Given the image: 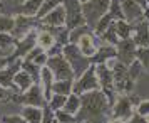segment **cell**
Segmentation results:
<instances>
[{
  "label": "cell",
  "mask_w": 149,
  "mask_h": 123,
  "mask_svg": "<svg viewBox=\"0 0 149 123\" xmlns=\"http://www.w3.org/2000/svg\"><path fill=\"white\" fill-rule=\"evenodd\" d=\"M111 105L107 96L101 89H94L81 95V110L75 115L77 123H99L104 120V113L107 111V106Z\"/></svg>",
  "instance_id": "obj_1"
},
{
  "label": "cell",
  "mask_w": 149,
  "mask_h": 123,
  "mask_svg": "<svg viewBox=\"0 0 149 123\" xmlns=\"http://www.w3.org/2000/svg\"><path fill=\"white\" fill-rule=\"evenodd\" d=\"M109 5H111V0H89L86 4H82V15H84L86 25L94 29L99 19L107 14Z\"/></svg>",
  "instance_id": "obj_2"
},
{
  "label": "cell",
  "mask_w": 149,
  "mask_h": 123,
  "mask_svg": "<svg viewBox=\"0 0 149 123\" xmlns=\"http://www.w3.org/2000/svg\"><path fill=\"white\" fill-rule=\"evenodd\" d=\"M94 89H101V88H99V79H97V73H95V64H91L86 73H82L79 78L74 79L72 93L81 96L84 93L94 91Z\"/></svg>",
  "instance_id": "obj_3"
},
{
  "label": "cell",
  "mask_w": 149,
  "mask_h": 123,
  "mask_svg": "<svg viewBox=\"0 0 149 123\" xmlns=\"http://www.w3.org/2000/svg\"><path fill=\"white\" fill-rule=\"evenodd\" d=\"M62 7L65 10V27L69 30L79 25H86L82 15V4L79 0H62Z\"/></svg>",
  "instance_id": "obj_4"
},
{
  "label": "cell",
  "mask_w": 149,
  "mask_h": 123,
  "mask_svg": "<svg viewBox=\"0 0 149 123\" xmlns=\"http://www.w3.org/2000/svg\"><path fill=\"white\" fill-rule=\"evenodd\" d=\"M45 66L54 73L55 79H74V71L70 68V62H69L62 54L49 57V61H47Z\"/></svg>",
  "instance_id": "obj_5"
},
{
  "label": "cell",
  "mask_w": 149,
  "mask_h": 123,
  "mask_svg": "<svg viewBox=\"0 0 149 123\" xmlns=\"http://www.w3.org/2000/svg\"><path fill=\"white\" fill-rule=\"evenodd\" d=\"M19 101L22 105H29V106H39V108L47 106V100H45L44 91H42L39 83H34L25 93H22L20 98H19Z\"/></svg>",
  "instance_id": "obj_6"
},
{
  "label": "cell",
  "mask_w": 149,
  "mask_h": 123,
  "mask_svg": "<svg viewBox=\"0 0 149 123\" xmlns=\"http://www.w3.org/2000/svg\"><path fill=\"white\" fill-rule=\"evenodd\" d=\"M116 51H117V59H119L122 64L129 66V64L136 59L137 46L134 44V41H132V39H122V41L117 42Z\"/></svg>",
  "instance_id": "obj_7"
},
{
  "label": "cell",
  "mask_w": 149,
  "mask_h": 123,
  "mask_svg": "<svg viewBox=\"0 0 149 123\" xmlns=\"http://www.w3.org/2000/svg\"><path fill=\"white\" fill-rule=\"evenodd\" d=\"M121 7L124 20L129 22V24H136V22L144 19V8L136 0H121Z\"/></svg>",
  "instance_id": "obj_8"
},
{
  "label": "cell",
  "mask_w": 149,
  "mask_h": 123,
  "mask_svg": "<svg viewBox=\"0 0 149 123\" xmlns=\"http://www.w3.org/2000/svg\"><path fill=\"white\" fill-rule=\"evenodd\" d=\"M131 39L134 41L137 47H146L149 46V22L146 19L132 24V35Z\"/></svg>",
  "instance_id": "obj_9"
},
{
  "label": "cell",
  "mask_w": 149,
  "mask_h": 123,
  "mask_svg": "<svg viewBox=\"0 0 149 123\" xmlns=\"http://www.w3.org/2000/svg\"><path fill=\"white\" fill-rule=\"evenodd\" d=\"M132 113H134V108H132L131 98H127V96L117 98L112 105V118H121L124 122H127L132 116Z\"/></svg>",
  "instance_id": "obj_10"
},
{
  "label": "cell",
  "mask_w": 149,
  "mask_h": 123,
  "mask_svg": "<svg viewBox=\"0 0 149 123\" xmlns=\"http://www.w3.org/2000/svg\"><path fill=\"white\" fill-rule=\"evenodd\" d=\"M39 25L42 27H65V10L62 5L49 12L45 17L39 19Z\"/></svg>",
  "instance_id": "obj_11"
},
{
  "label": "cell",
  "mask_w": 149,
  "mask_h": 123,
  "mask_svg": "<svg viewBox=\"0 0 149 123\" xmlns=\"http://www.w3.org/2000/svg\"><path fill=\"white\" fill-rule=\"evenodd\" d=\"M75 44H77V47H79V51H81V54L86 56V57H91V59L95 56L97 49H99V46L95 44L94 35L91 34V32L82 34L81 37H79V41L75 42Z\"/></svg>",
  "instance_id": "obj_12"
},
{
  "label": "cell",
  "mask_w": 149,
  "mask_h": 123,
  "mask_svg": "<svg viewBox=\"0 0 149 123\" xmlns=\"http://www.w3.org/2000/svg\"><path fill=\"white\" fill-rule=\"evenodd\" d=\"M35 44L40 49H44V51H49V49L55 44V37H54V34H52V30L47 29V27L39 25L37 30H35Z\"/></svg>",
  "instance_id": "obj_13"
},
{
  "label": "cell",
  "mask_w": 149,
  "mask_h": 123,
  "mask_svg": "<svg viewBox=\"0 0 149 123\" xmlns=\"http://www.w3.org/2000/svg\"><path fill=\"white\" fill-rule=\"evenodd\" d=\"M55 83V78H54V73L47 68V66H44L40 68V76H39V84H40L42 91H44V96H45V100H50V96H52V86H54Z\"/></svg>",
  "instance_id": "obj_14"
},
{
  "label": "cell",
  "mask_w": 149,
  "mask_h": 123,
  "mask_svg": "<svg viewBox=\"0 0 149 123\" xmlns=\"http://www.w3.org/2000/svg\"><path fill=\"white\" fill-rule=\"evenodd\" d=\"M34 84V79H32V76L25 73L24 69L20 71H17L14 76V91L17 95H22V93H25L30 86Z\"/></svg>",
  "instance_id": "obj_15"
},
{
  "label": "cell",
  "mask_w": 149,
  "mask_h": 123,
  "mask_svg": "<svg viewBox=\"0 0 149 123\" xmlns=\"http://www.w3.org/2000/svg\"><path fill=\"white\" fill-rule=\"evenodd\" d=\"M111 57H117V51H116V46H111V44H102L101 47L97 49L95 56L92 57V64H102L106 62Z\"/></svg>",
  "instance_id": "obj_16"
},
{
  "label": "cell",
  "mask_w": 149,
  "mask_h": 123,
  "mask_svg": "<svg viewBox=\"0 0 149 123\" xmlns=\"http://www.w3.org/2000/svg\"><path fill=\"white\" fill-rule=\"evenodd\" d=\"M20 115L27 120V123H42L44 108H39V106H29V105H22Z\"/></svg>",
  "instance_id": "obj_17"
},
{
  "label": "cell",
  "mask_w": 149,
  "mask_h": 123,
  "mask_svg": "<svg viewBox=\"0 0 149 123\" xmlns=\"http://www.w3.org/2000/svg\"><path fill=\"white\" fill-rule=\"evenodd\" d=\"M24 59H25V61L34 62V64H37L39 68H44V66L47 64V61H49V56H47V52H45L44 49H40L39 46H35V47L32 49V51H30Z\"/></svg>",
  "instance_id": "obj_18"
},
{
  "label": "cell",
  "mask_w": 149,
  "mask_h": 123,
  "mask_svg": "<svg viewBox=\"0 0 149 123\" xmlns=\"http://www.w3.org/2000/svg\"><path fill=\"white\" fill-rule=\"evenodd\" d=\"M72 86H74V79H55L52 86V95L69 96L72 93Z\"/></svg>",
  "instance_id": "obj_19"
},
{
  "label": "cell",
  "mask_w": 149,
  "mask_h": 123,
  "mask_svg": "<svg viewBox=\"0 0 149 123\" xmlns=\"http://www.w3.org/2000/svg\"><path fill=\"white\" fill-rule=\"evenodd\" d=\"M42 4H44V0H24V4H22L20 8H19V14L35 17Z\"/></svg>",
  "instance_id": "obj_20"
},
{
  "label": "cell",
  "mask_w": 149,
  "mask_h": 123,
  "mask_svg": "<svg viewBox=\"0 0 149 123\" xmlns=\"http://www.w3.org/2000/svg\"><path fill=\"white\" fill-rule=\"evenodd\" d=\"M62 110L70 113V115H77L79 110H81V96L75 95V93H70L65 98V103H64V108Z\"/></svg>",
  "instance_id": "obj_21"
},
{
  "label": "cell",
  "mask_w": 149,
  "mask_h": 123,
  "mask_svg": "<svg viewBox=\"0 0 149 123\" xmlns=\"http://www.w3.org/2000/svg\"><path fill=\"white\" fill-rule=\"evenodd\" d=\"M116 32H117L119 41H122V39H131V35H132V24L126 22L124 19L122 20H116Z\"/></svg>",
  "instance_id": "obj_22"
},
{
  "label": "cell",
  "mask_w": 149,
  "mask_h": 123,
  "mask_svg": "<svg viewBox=\"0 0 149 123\" xmlns=\"http://www.w3.org/2000/svg\"><path fill=\"white\" fill-rule=\"evenodd\" d=\"M102 39V44H111V46H117V42H119V37H117V32H116V20L111 24L107 27L106 32H102L99 35Z\"/></svg>",
  "instance_id": "obj_23"
},
{
  "label": "cell",
  "mask_w": 149,
  "mask_h": 123,
  "mask_svg": "<svg viewBox=\"0 0 149 123\" xmlns=\"http://www.w3.org/2000/svg\"><path fill=\"white\" fill-rule=\"evenodd\" d=\"M15 49V37L10 32H0V51L3 52H14Z\"/></svg>",
  "instance_id": "obj_24"
},
{
  "label": "cell",
  "mask_w": 149,
  "mask_h": 123,
  "mask_svg": "<svg viewBox=\"0 0 149 123\" xmlns=\"http://www.w3.org/2000/svg\"><path fill=\"white\" fill-rule=\"evenodd\" d=\"M59 5H62V0H44V4L40 5L39 8V12H37V19H42V17H45L49 12H52L54 8H57Z\"/></svg>",
  "instance_id": "obj_25"
},
{
  "label": "cell",
  "mask_w": 149,
  "mask_h": 123,
  "mask_svg": "<svg viewBox=\"0 0 149 123\" xmlns=\"http://www.w3.org/2000/svg\"><path fill=\"white\" fill-rule=\"evenodd\" d=\"M15 27V15L0 14V32H14Z\"/></svg>",
  "instance_id": "obj_26"
},
{
  "label": "cell",
  "mask_w": 149,
  "mask_h": 123,
  "mask_svg": "<svg viewBox=\"0 0 149 123\" xmlns=\"http://www.w3.org/2000/svg\"><path fill=\"white\" fill-rule=\"evenodd\" d=\"M112 22H114V19H112V17H111L109 14L102 15L101 19H99V22H97V24L94 25V34L99 37L102 32H106V30H107V27L111 25V24H112Z\"/></svg>",
  "instance_id": "obj_27"
},
{
  "label": "cell",
  "mask_w": 149,
  "mask_h": 123,
  "mask_svg": "<svg viewBox=\"0 0 149 123\" xmlns=\"http://www.w3.org/2000/svg\"><path fill=\"white\" fill-rule=\"evenodd\" d=\"M107 14L114 19V20H122L124 15H122V7H121V0H111V5H109Z\"/></svg>",
  "instance_id": "obj_28"
},
{
  "label": "cell",
  "mask_w": 149,
  "mask_h": 123,
  "mask_svg": "<svg viewBox=\"0 0 149 123\" xmlns=\"http://www.w3.org/2000/svg\"><path fill=\"white\" fill-rule=\"evenodd\" d=\"M65 98H67V96H62V95H52V96H50V100L47 101V106L55 113L57 110H62V108H64Z\"/></svg>",
  "instance_id": "obj_29"
},
{
  "label": "cell",
  "mask_w": 149,
  "mask_h": 123,
  "mask_svg": "<svg viewBox=\"0 0 149 123\" xmlns=\"http://www.w3.org/2000/svg\"><path fill=\"white\" fill-rule=\"evenodd\" d=\"M54 115H55V120L59 123H77L75 115H70V113L64 111V110H57Z\"/></svg>",
  "instance_id": "obj_30"
},
{
  "label": "cell",
  "mask_w": 149,
  "mask_h": 123,
  "mask_svg": "<svg viewBox=\"0 0 149 123\" xmlns=\"http://www.w3.org/2000/svg\"><path fill=\"white\" fill-rule=\"evenodd\" d=\"M136 59L141 62L144 68L149 69V46L146 47H137V52H136Z\"/></svg>",
  "instance_id": "obj_31"
},
{
  "label": "cell",
  "mask_w": 149,
  "mask_h": 123,
  "mask_svg": "<svg viewBox=\"0 0 149 123\" xmlns=\"http://www.w3.org/2000/svg\"><path fill=\"white\" fill-rule=\"evenodd\" d=\"M141 68H142V64L137 61V59H134V61H132V62L127 66V74H129V78L136 81V78H137V76H139V73H141Z\"/></svg>",
  "instance_id": "obj_32"
},
{
  "label": "cell",
  "mask_w": 149,
  "mask_h": 123,
  "mask_svg": "<svg viewBox=\"0 0 149 123\" xmlns=\"http://www.w3.org/2000/svg\"><path fill=\"white\" fill-rule=\"evenodd\" d=\"M2 123H27L22 115H7L2 118Z\"/></svg>",
  "instance_id": "obj_33"
},
{
  "label": "cell",
  "mask_w": 149,
  "mask_h": 123,
  "mask_svg": "<svg viewBox=\"0 0 149 123\" xmlns=\"http://www.w3.org/2000/svg\"><path fill=\"white\" fill-rule=\"evenodd\" d=\"M54 122H55L54 111L49 108V106H44V116H42V123H54Z\"/></svg>",
  "instance_id": "obj_34"
},
{
  "label": "cell",
  "mask_w": 149,
  "mask_h": 123,
  "mask_svg": "<svg viewBox=\"0 0 149 123\" xmlns=\"http://www.w3.org/2000/svg\"><path fill=\"white\" fill-rule=\"evenodd\" d=\"M137 113L142 116H148L149 115V100H144V101H139V105L136 106Z\"/></svg>",
  "instance_id": "obj_35"
},
{
  "label": "cell",
  "mask_w": 149,
  "mask_h": 123,
  "mask_svg": "<svg viewBox=\"0 0 149 123\" xmlns=\"http://www.w3.org/2000/svg\"><path fill=\"white\" fill-rule=\"evenodd\" d=\"M62 47H64V46H61V44H57V42H55L54 46L49 49V51H45V52H47L49 57H52V56H61L62 54Z\"/></svg>",
  "instance_id": "obj_36"
},
{
  "label": "cell",
  "mask_w": 149,
  "mask_h": 123,
  "mask_svg": "<svg viewBox=\"0 0 149 123\" xmlns=\"http://www.w3.org/2000/svg\"><path fill=\"white\" fill-rule=\"evenodd\" d=\"M126 123H148V118L139 115V113H132V116H131Z\"/></svg>",
  "instance_id": "obj_37"
},
{
  "label": "cell",
  "mask_w": 149,
  "mask_h": 123,
  "mask_svg": "<svg viewBox=\"0 0 149 123\" xmlns=\"http://www.w3.org/2000/svg\"><path fill=\"white\" fill-rule=\"evenodd\" d=\"M10 91L12 89H5L0 86V101H3V100H8V96H10Z\"/></svg>",
  "instance_id": "obj_38"
},
{
  "label": "cell",
  "mask_w": 149,
  "mask_h": 123,
  "mask_svg": "<svg viewBox=\"0 0 149 123\" xmlns=\"http://www.w3.org/2000/svg\"><path fill=\"white\" fill-rule=\"evenodd\" d=\"M8 62H10V57H7V56H2V57H0V71L5 68Z\"/></svg>",
  "instance_id": "obj_39"
},
{
  "label": "cell",
  "mask_w": 149,
  "mask_h": 123,
  "mask_svg": "<svg viewBox=\"0 0 149 123\" xmlns=\"http://www.w3.org/2000/svg\"><path fill=\"white\" fill-rule=\"evenodd\" d=\"M107 123H126L124 120H121V118H111Z\"/></svg>",
  "instance_id": "obj_40"
},
{
  "label": "cell",
  "mask_w": 149,
  "mask_h": 123,
  "mask_svg": "<svg viewBox=\"0 0 149 123\" xmlns=\"http://www.w3.org/2000/svg\"><path fill=\"white\" fill-rule=\"evenodd\" d=\"M144 19H146V20L149 22V5L146 8H144Z\"/></svg>",
  "instance_id": "obj_41"
},
{
  "label": "cell",
  "mask_w": 149,
  "mask_h": 123,
  "mask_svg": "<svg viewBox=\"0 0 149 123\" xmlns=\"http://www.w3.org/2000/svg\"><path fill=\"white\" fill-rule=\"evenodd\" d=\"M79 2H81V4H86V2H89V0H79Z\"/></svg>",
  "instance_id": "obj_42"
},
{
  "label": "cell",
  "mask_w": 149,
  "mask_h": 123,
  "mask_svg": "<svg viewBox=\"0 0 149 123\" xmlns=\"http://www.w3.org/2000/svg\"><path fill=\"white\" fill-rule=\"evenodd\" d=\"M146 118H148V123H149V115H148V116H146Z\"/></svg>",
  "instance_id": "obj_43"
},
{
  "label": "cell",
  "mask_w": 149,
  "mask_h": 123,
  "mask_svg": "<svg viewBox=\"0 0 149 123\" xmlns=\"http://www.w3.org/2000/svg\"><path fill=\"white\" fill-rule=\"evenodd\" d=\"M0 123H2V120H0Z\"/></svg>",
  "instance_id": "obj_44"
},
{
  "label": "cell",
  "mask_w": 149,
  "mask_h": 123,
  "mask_svg": "<svg viewBox=\"0 0 149 123\" xmlns=\"http://www.w3.org/2000/svg\"><path fill=\"white\" fill-rule=\"evenodd\" d=\"M79 123H81V122H79ZM82 123H84V122H82Z\"/></svg>",
  "instance_id": "obj_45"
},
{
  "label": "cell",
  "mask_w": 149,
  "mask_h": 123,
  "mask_svg": "<svg viewBox=\"0 0 149 123\" xmlns=\"http://www.w3.org/2000/svg\"><path fill=\"white\" fill-rule=\"evenodd\" d=\"M148 2H149V0H148Z\"/></svg>",
  "instance_id": "obj_46"
}]
</instances>
